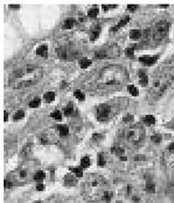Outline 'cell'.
Masks as SVG:
<instances>
[{
  "label": "cell",
  "mask_w": 174,
  "mask_h": 203,
  "mask_svg": "<svg viewBox=\"0 0 174 203\" xmlns=\"http://www.w3.org/2000/svg\"><path fill=\"white\" fill-rule=\"evenodd\" d=\"M110 112V105H108L106 104H100L97 108V118L100 121H105L108 118Z\"/></svg>",
  "instance_id": "ba28073f"
},
{
  "label": "cell",
  "mask_w": 174,
  "mask_h": 203,
  "mask_svg": "<svg viewBox=\"0 0 174 203\" xmlns=\"http://www.w3.org/2000/svg\"><path fill=\"white\" fill-rule=\"evenodd\" d=\"M173 81V76L170 73L163 72L153 77L151 82V86L149 88V99L156 101L159 100L164 95L169 87H170Z\"/></svg>",
  "instance_id": "277c9868"
},
{
  "label": "cell",
  "mask_w": 174,
  "mask_h": 203,
  "mask_svg": "<svg viewBox=\"0 0 174 203\" xmlns=\"http://www.w3.org/2000/svg\"><path fill=\"white\" fill-rule=\"evenodd\" d=\"M20 176H21V178H25V176H26V172L21 171V173H20Z\"/></svg>",
  "instance_id": "c3c4849f"
},
{
  "label": "cell",
  "mask_w": 174,
  "mask_h": 203,
  "mask_svg": "<svg viewBox=\"0 0 174 203\" xmlns=\"http://www.w3.org/2000/svg\"><path fill=\"white\" fill-rule=\"evenodd\" d=\"M170 27V24L167 20L159 21L154 26L153 30H151V37L155 42H160L168 35V30Z\"/></svg>",
  "instance_id": "8992f818"
},
{
  "label": "cell",
  "mask_w": 174,
  "mask_h": 203,
  "mask_svg": "<svg viewBox=\"0 0 174 203\" xmlns=\"http://www.w3.org/2000/svg\"><path fill=\"white\" fill-rule=\"evenodd\" d=\"M75 24V19L74 18H68L66 19V21L64 22V25H63V28L66 29V30H69L71 29L73 26Z\"/></svg>",
  "instance_id": "2e32d148"
},
{
  "label": "cell",
  "mask_w": 174,
  "mask_h": 203,
  "mask_svg": "<svg viewBox=\"0 0 174 203\" xmlns=\"http://www.w3.org/2000/svg\"><path fill=\"white\" fill-rule=\"evenodd\" d=\"M44 179H45V173H44V172H42V171L37 172V173L35 174V176H34V179L38 180V181H42Z\"/></svg>",
  "instance_id": "4dcf8cb0"
},
{
  "label": "cell",
  "mask_w": 174,
  "mask_h": 203,
  "mask_svg": "<svg viewBox=\"0 0 174 203\" xmlns=\"http://www.w3.org/2000/svg\"><path fill=\"white\" fill-rule=\"evenodd\" d=\"M97 164L100 167H104L106 164V161H105V158H104V155L103 154L100 153L98 155V158H97Z\"/></svg>",
  "instance_id": "83f0119b"
},
{
  "label": "cell",
  "mask_w": 174,
  "mask_h": 203,
  "mask_svg": "<svg viewBox=\"0 0 174 203\" xmlns=\"http://www.w3.org/2000/svg\"><path fill=\"white\" fill-rule=\"evenodd\" d=\"M4 187H5L6 189L11 188L12 187V183L10 181H8V180H5V181H4Z\"/></svg>",
  "instance_id": "7bdbcfd3"
},
{
  "label": "cell",
  "mask_w": 174,
  "mask_h": 203,
  "mask_svg": "<svg viewBox=\"0 0 174 203\" xmlns=\"http://www.w3.org/2000/svg\"><path fill=\"white\" fill-rule=\"evenodd\" d=\"M159 58V56L158 55H156V56H142L140 57V62L141 63H143L145 66H152L153 64H155L156 62H157Z\"/></svg>",
  "instance_id": "9c48e42d"
},
{
  "label": "cell",
  "mask_w": 174,
  "mask_h": 203,
  "mask_svg": "<svg viewBox=\"0 0 174 203\" xmlns=\"http://www.w3.org/2000/svg\"><path fill=\"white\" fill-rule=\"evenodd\" d=\"M144 122L146 123V125H154L156 120H155V118L152 116V115H147L145 118H144Z\"/></svg>",
  "instance_id": "44dd1931"
},
{
  "label": "cell",
  "mask_w": 174,
  "mask_h": 203,
  "mask_svg": "<svg viewBox=\"0 0 174 203\" xmlns=\"http://www.w3.org/2000/svg\"><path fill=\"white\" fill-rule=\"evenodd\" d=\"M76 183V179L73 178V176L71 174H69L65 176V184L69 185V186H71V185H74Z\"/></svg>",
  "instance_id": "9a60e30c"
},
{
  "label": "cell",
  "mask_w": 174,
  "mask_h": 203,
  "mask_svg": "<svg viewBox=\"0 0 174 203\" xmlns=\"http://www.w3.org/2000/svg\"><path fill=\"white\" fill-rule=\"evenodd\" d=\"M36 189H37V191H44V190H45V185L42 184V183H39V184H37Z\"/></svg>",
  "instance_id": "b9f144b4"
},
{
  "label": "cell",
  "mask_w": 174,
  "mask_h": 203,
  "mask_svg": "<svg viewBox=\"0 0 174 203\" xmlns=\"http://www.w3.org/2000/svg\"><path fill=\"white\" fill-rule=\"evenodd\" d=\"M43 77V68L36 65H27L16 68L9 78L10 86L14 89L35 85Z\"/></svg>",
  "instance_id": "6da1fadb"
},
{
  "label": "cell",
  "mask_w": 174,
  "mask_h": 203,
  "mask_svg": "<svg viewBox=\"0 0 174 203\" xmlns=\"http://www.w3.org/2000/svg\"><path fill=\"white\" fill-rule=\"evenodd\" d=\"M110 5H103V9H104V10H105V11H108V9H110Z\"/></svg>",
  "instance_id": "7dc6e473"
},
{
  "label": "cell",
  "mask_w": 174,
  "mask_h": 203,
  "mask_svg": "<svg viewBox=\"0 0 174 203\" xmlns=\"http://www.w3.org/2000/svg\"><path fill=\"white\" fill-rule=\"evenodd\" d=\"M90 164V161L89 157H84L81 160V167L82 168H88Z\"/></svg>",
  "instance_id": "cb8c5ba5"
},
{
  "label": "cell",
  "mask_w": 174,
  "mask_h": 203,
  "mask_svg": "<svg viewBox=\"0 0 174 203\" xmlns=\"http://www.w3.org/2000/svg\"><path fill=\"white\" fill-rule=\"evenodd\" d=\"M74 96H75V98H77L78 100H80V101H84L85 100V95H84L83 92L80 91V90H75L74 91Z\"/></svg>",
  "instance_id": "e575fe53"
},
{
  "label": "cell",
  "mask_w": 174,
  "mask_h": 203,
  "mask_svg": "<svg viewBox=\"0 0 174 203\" xmlns=\"http://www.w3.org/2000/svg\"><path fill=\"white\" fill-rule=\"evenodd\" d=\"M56 54L59 57L60 59L62 60H73L78 57L79 55V52L76 51L75 50H73V48H68V47H59L56 48Z\"/></svg>",
  "instance_id": "52a82bcc"
},
{
  "label": "cell",
  "mask_w": 174,
  "mask_h": 203,
  "mask_svg": "<svg viewBox=\"0 0 174 203\" xmlns=\"http://www.w3.org/2000/svg\"><path fill=\"white\" fill-rule=\"evenodd\" d=\"M79 65L82 68H87L91 65V60H90L88 58H82L79 61Z\"/></svg>",
  "instance_id": "ac0fdd59"
},
{
  "label": "cell",
  "mask_w": 174,
  "mask_h": 203,
  "mask_svg": "<svg viewBox=\"0 0 174 203\" xmlns=\"http://www.w3.org/2000/svg\"><path fill=\"white\" fill-rule=\"evenodd\" d=\"M32 145L30 144V143L27 144V145H26V146L24 147V149L22 150V152H21V154H22V155H24V156H27L28 154L30 153V151H32Z\"/></svg>",
  "instance_id": "836d02e7"
},
{
  "label": "cell",
  "mask_w": 174,
  "mask_h": 203,
  "mask_svg": "<svg viewBox=\"0 0 174 203\" xmlns=\"http://www.w3.org/2000/svg\"><path fill=\"white\" fill-rule=\"evenodd\" d=\"M98 9L97 8H92V9H90L89 12H88V15L90 17H96L97 14H98Z\"/></svg>",
  "instance_id": "d6a6232c"
},
{
  "label": "cell",
  "mask_w": 174,
  "mask_h": 203,
  "mask_svg": "<svg viewBox=\"0 0 174 203\" xmlns=\"http://www.w3.org/2000/svg\"><path fill=\"white\" fill-rule=\"evenodd\" d=\"M128 90L130 94H131L132 96H138L139 94V91L137 89V87L136 86H134L133 85H129L128 86Z\"/></svg>",
  "instance_id": "d4e9b609"
},
{
  "label": "cell",
  "mask_w": 174,
  "mask_h": 203,
  "mask_svg": "<svg viewBox=\"0 0 174 203\" xmlns=\"http://www.w3.org/2000/svg\"><path fill=\"white\" fill-rule=\"evenodd\" d=\"M151 140L155 143H159L162 140V136L160 134H154L151 136Z\"/></svg>",
  "instance_id": "8d00e7d4"
},
{
  "label": "cell",
  "mask_w": 174,
  "mask_h": 203,
  "mask_svg": "<svg viewBox=\"0 0 174 203\" xmlns=\"http://www.w3.org/2000/svg\"><path fill=\"white\" fill-rule=\"evenodd\" d=\"M40 103H41L40 98H34V99L30 103V107H33V108L38 107L39 104H40Z\"/></svg>",
  "instance_id": "f546056e"
},
{
  "label": "cell",
  "mask_w": 174,
  "mask_h": 203,
  "mask_svg": "<svg viewBox=\"0 0 174 203\" xmlns=\"http://www.w3.org/2000/svg\"><path fill=\"white\" fill-rule=\"evenodd\" d=\"M126 54H127L129 58H132V57L134 56V48H127V50H126Z\"/></svg>",
  "instance_id": "f35d334b"
},
{
  "label": "cell",
  "mask_w": 174,
  "mask_h": 203,
  "mask_svg": "<svg viewBox=\"0 0 174 203\" xmlns=\"http://www.w3.org/2000/svg\"><path fill=\"white\" fill-rule=\"evenodd\" d=\"M36 54L39 56H42V57H47L48 56V46L41 45L40 47H38L36 50Z\"/></svg>",
  "instance_id": "4fadbf2b"
},
{
  "label": "cell",
  "mask_w": 174,
  "mask_h": 203,
  "mask_svg": "<svg viewBox=\"0 0 174 203\" xmlns=\"http://www.w3.org/2000/svg\"><path fill=\"white\" fill-rule=\"evenodd\" d=\"M25 116V112L23 111V110H18L14 116V121H19L21 120V119H23Z\"/></svg>",
  "instance_id": "f1b7e54d"
},
{
  "label": "cell",
  "mask_w": 174,
  "mask_h": 203,
  "mask_svg": "<svg viewBox=\"0 0 174 203\" xmlns=\"http://www.w3.org/2000/svg\"><path fill=\"white\" fill-rule=\"evenodd\" d=\"M111 152L113 154H115L116 156L122 157V155L125 153V150L123 148H121V147H113V148H111Z\"/></svg>",
  "instance_id": "484cf974"
},
{
  "label": "cell",
  "mask_w": 174,
  "mask_h": 203,
  "mask_svg": "<svg viewBox=\"0 0 174 203\" xmlns=\"http://www.w3.org/2000/svg\"><path fill=\"white\" fill-rule=\"evenodd\" d=\"M55 98V94L53 92H47V93L44 94V99L47 103H51V102H53Z\"/></svg>",
  "instance_id": "7402d4cb"
},
{
  "label": "cell",
  "mask_w": 174,
  "mask_h": 203,
  "mask_svg": "<svg viewBox=\"0 0 174 203\" xmlns=\"http://www.w3.org/2000/svg\"><path fill=\"white\" fill-rule=\"evenodd\" d=\"M116 203H122V202H120V201H118V202H116Z\"/></svg>",
  "instance_id": "681fc988"
},
{
  "label": "cell",
  "mask_w": 174,
  "mask_h": 203,
  "mask_svg": "<svg viewBox=\"0 0 174 203\" xmlns=\"http://www.w3.org/2000/svg\"><path fill=\"white\" fill-rule=\"evenodd\" d=\"M129 74L127 69L118 65H110L102 68L98 72L93 81V86L97 87H105L122 85L127 82Z\"/></svg>",
  "instance_id": "7a4b0ae2"
},
{
  "label": "cell",
  "mask_w": 174,
  "mask_h": 203,
  "mask_svg": "<svg viewBox=\"0 0 174 203\" xmlns=\"http://www.w3.org/2000/svg\"><path fill=\"white\" fill-rule=\"evenodd\" d=\"M51 117H53V119H55V120L60 121L61 119H62V113H61L60 111H58V110H56V111H54V112H53L51 114Z\"/></svg>",
  "instance_id": "d590c367"
},
{
  "label": "cell",
  "mask_w": 174,
  "mask_h": 203,
  "mask_svg": "<svg viewBox=\"0 0 174 203\" xmlns=\"http://www.w3.org/2000/svg\"><path fill=\"white\" fill-rule=\"evenodd\" d=\"M57 129L59 131L60 136H62V137H65V136H67L69 134V127L67 125H58Z\"/></svg>",
  "instance_id": "e0dca14e"
},
{
  "label": "cell",
  "mask_w": 174,
  "mask_h": 203,
  "mask_svg": "<svg viewBox=\"0 0 174 203\" xmlns=\"http://www.w3.org/2000/svg\"><path fill=\"white\" fill-rule=\"evenodd\" d=\"M107 180L98 174H90L87 176L83 183V194L90 201L103 199L104 194L107 191Z\"/></svg>",
  "instance_id": "3957f363"
},
{
  "label": "cell",
  "mask_w": 174,
  "mask_h": 203,
  "mask_svg": "<svg viewBox=\"0 0 174 203\" xmlns=\"http://www.w3.org/2000/svg\"><path fill=\"white\" fill-rule=\"evenodd\" d=\"M95 58L97 59H104V58H108V54H107V51L105 50H97L95 51Z\"/></svg>",
  "instance_id": "ffe728a7"
},
{
  "label": "cell",
  "mask_w": 174,
  "mask_h": 203,
  "mask_svg": "<svg viewBox=\"0 0 174 203\" xmlns=\"http://www.w3.org/2000/svg\"><path fill=\"white\" fill-rule=\"evenodd\" d=\"M126 138L133 144H140L145 139V129L141 125H134L129 127L126 132Z\"/></svg>",
  "instance_id": "5b68a950"
},
{
  "label": "cell",
  "mask_w": 174,
  "mask_h": 203,
  "mask_svg": "<svg viewBox=\"0 0 174 203\" xmlns=\"http://www.w3.org/2000/svg\"><path fill=\"white\" fill-rule=\"evenodd\" d=\"M139 78H140V85L142 86H147L149 84V78L145 70H140L139 71Z\"/></svg>",
  "instance_id": "30bf717a"
},
{
  "label": "cell",
  "mask_w": 174,
  "mask_h": 203,
  "mask_svg": "<svg viewBox=\"0 0 174 203\" xmlns=\"http://www.w3.org/2000/svg\"><path fill=\"white\" fill-rule=\"evenodd\" d=\"M138 9V5H128V10L129 12H134Z\"/></svg>",
  "instance_id": "ab89813d"
},
{
  "label": "cell",
  "mask_w": 174,
  "mask_h": 203,
  "mask_svg": "<svg viewBox=\"0 0 174 203\" xmlns=\"http://www.w3.org/2000/svg\"><path fill=\"white\" fill-rule=\"evenodd\" d=\"M71 171L73 174H75L76 176L81 178L83 176V171H82V167H75V168H71Z\"/></svg>",
  "instance_id": "4316f807"
},
{
  "label": "cell",
  "mask_w": 174,
  "mask_h": 203,
  "mask_svg": "<svg viewBox=\"0 0 174 203\" xmlns=\"http://www.w3.org/2000/svg\"><path fill=\"white\" fill-rule=\"evenodd\" d=\"M129 20H130L129 16H125L124 18H122V19L119 21V23L117 24V25L115 26V27L112 28L111 30H113V32H115V30H117L119 28H122V27H124V26L127 25V24L129 23Z\"/></svg>",
  "instance_id": "7c38bea8"
},
{
  "label": "cell",
  "mask_w": 174,
  "mask_h": 203,
  "mask_svg": "<svg viewBox=\"0 0 174 203\" xmlns=\"http://www.w3.org/2000/svg\"><path fill=\"white\" fill-rule=\"evenodd\" d=\"M146 191L147 193H150V194L154 193L155 192V184L151 181H149L146 185Z\"/></svg>",
  "instance_id": "603a6c76"
},
{
  "label": "cell",
  "mask_w": 174,
  "mask_h": 203,
  "mask_svg": "<svg viewBox=\"0 0 174 203\" xmlns=\"http://www.w3.org/2000/svg\"><path fill=\"white\" fill-rule=\"evenodd\" d=\"M111 197H112V194L110 193L108 191H106L105 194H104L103 200H105L106 202H110V201L111 200Z\"/></svg>",
  "instance_id": "74e56055"
},
{
  "label": "cell",
  "mask_w": 174,
  "mask_h": 203,
  "mask_svg": "<svg viewBox=\"0 0 174 203\" xmlns=\"http://www.w3.org/2000/svg\"><path fill=\"white\" fill-rule=\"evenodd\" d=\"M168 151L174 152V143H172L168 146Z\"/></svg>",
  "instance_id": "f6af8a7d"
},
{
  "label": "cell",
  "mask_w": 174,
  "mask_h": 203,
  "mask_svg": "<svg viewBox=\"0 0 174 203\" xmlns=\"http://www.w3.org/2000/svg\"><path fill=\"white\" fill-rule=\"evenodd\" d=\"M133 121V116L132 115H128L124 118V122H131Z\"/></svg>",
  "instance_id": "60d3db41"
},
{
  "label": "cell",
  "mask_w": 174,
  "mask_h": 203,
  "mask_svg": "<svg viewBox=\"0 0 174 203\" xmlns=\"http://www.w3.org/2000/svg\"><path fill=\"white\" fill-rule=\"evenodd\" d=\"M100 34V27H94V29H92L91 30V36H90V40L94 41L98 38Z\"/></svg>",
  "instance_id": "d6986e66"
},
{
  "label": "cell",
  "mask_w": 174,
  "mask_h": 203,
  "mask_svg": "<svg viewBox=\"0 0 174 203\" xmlns=\"http://www.w3.org/2000/svg\"><path fill=\"white\" fill-rule=\"evenodd\" d=\"M102 138V135H100V134H94L93 137H92V140H98Z\"/></svg>",
  "instance_id": "ee69618b"
},
{
  "label": "cell",
  "mask_w": 174,
  "mask_h": 203,
  "mask_svg": "<svg viewBox=\"0 0 174 203\" xmlns=\"http://www.w3.org/2000/svg\"><path fill=\"white\" fill-rule=\"evenodd\" d=\"M72 111H73V107H72L71 104H69L64 109V113H65V115H66V116H69L72 113Z\"/></svg>",
  "instance_id": "1f68e13d"
},
{
  "label": "cell",
  "mask_w": 174,
  "mask_h": 203,
  "mask_svg": "<svg viewBox=\"0 0 174 203\" xmlns=\"http://www.w3.org/2000/svg\"><path fill=\"white\" fill-rule=\"evenodd\" d=\"M7 120H8V113L5 111V112H4V121L6 122Z\"/></svg>",
  "instance_id": "bcb514c9"
},
{
  "label": "cell",
  "mask_w": 174,
  "mask_h": 203,
  "mask_svg": "<svg viewBox=\"0 0 174 203\" xmlns=\"http://www.w3.org/2000/svg\"><path fill=\"white\" fill-rule=\"evenodd\" d=\"M165 160L168 164L174 169V152L168 151V153L165 155Z\"/></svg>",
  "instance_id": "8fae6325"
},
{
  "label": "cell",
  "mask_w": 174,
  "mask_h": 203,
  "mask_svg": "<svg viewBox=\"0 0 174 203\" xmlns=\"http://www.w3.org/2000/svg\"><path fill=\"white\" fill-rule=\"evenodd\" d=\"M142 36V33L139 30L137 29H134V30H131L129 32V37L132 39V40H137V39H139Z\"/></svg>",
  "instance_id": "5bb4252c"
}]
</instances>
